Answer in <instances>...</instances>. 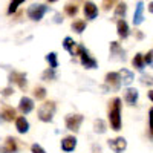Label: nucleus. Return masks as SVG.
I'll use <instances>...</instances> for the list:
<instances>
[{"label":"nucleus","mask_w":153,"mask_h":153,"mask_svg":"<svg viewBox=\"0 0 153 153\" xmlns=\"http://www.w3.org/2000/svg\"><path fill=\"white\" fill-rule=\"evenodd\" d=\"M94 130H95L97 133H104V132H106V124H104V121H103V120H95V123H94Z\"/></svg>","instance_id":"nucleus-24"},{"label":"nucleus","mask_w":153,"mask_h":153,"mask_svg":"<svg viewBox=\"0 0 153 153\" xmlns=\"http://www.w3.org/2000/svg\"><path fill=\"white\" fill-rule=\"evenodd\" d=\"M46 61L49 63L51 69H55V68L58 66V61H57V54H55V52H49V54L46 55Z\"/></svg>","instance_id":"nucleus-23"},{"label":"nucleus","mask_w":153,"mask_h":153,"mask_svg":"<svg viewBox=\"0 0 153 153\" xmlns=\"http://www.w3.org/2000/svg\"><path fill=\"white\" fill-rule=\"evenodd\" d=\"M0 152L2 153H16L17 152V139L12 136H8L5 141V146L0 149Z\"/></svg>","instance_id":"nucleus-9"},{"label":"nucleus","mask_w":153,"mask_h":153,"mask_svg":"<svg viewBox=\"0 0 153 153\" xmlns=\"http://www.w3.org/2000/svg\"><path fill=\"white\" fill-rule=\"evenodd\" d=\"M109 147L115 152V153H123L127 147V141L120 136V138H115V139H109Z\"/></svg>","instance_id":"nucleus-7"},{"label":"nucleus","mask_w":153,"mask_h":153,"mask_svg":"<svg viewBox=\"0 0 153 153\" xmlns=\"http://www.w3.org/2000/svg\"><path fill=\"white\" fill-rule=\"evenodd\" d=\"M124 100H126L127 104H135L136 101H138V91H136V89L129 87V89L124 92Z\"/></svg>","instance_id":"nucleus-14"},{"label":"nucleus","mask_w":153,"mask_h":153,"mask_svg":"<svg viewBox=\"0 0 153 153\" xmlns=\"http://www.w3.org/2000/svg\"><path fill=\"white\" fill-rule=\"evenodd\" d=\"M126 11H127V5L126 3H118L117 9H115V17L121 20V17H124V14H126Z\"/></svg>","instance_id":"nucleus-25"},{"label":"nucleus","mask_w":153,"mask_h":153,"mask_svg":"<svg viewBox=\"0 0 153 153\" xmlns=\"http://www.w3.org/2000/svg\"><path fill=\"white\" fill-rule=\"evenodd\" d=\"M149 9H150V12L153 14V2H150V5H149Z\"/></svg>","instance_id":"nucleus-35"},{"label":"nucleus","mask_w":153,"mask_h":153,"mask_svg":"<svg viewBox=\"0 0 153 153\" xmlns=\"http://www.w3.org/2000/svg\"><path fill=\"white\" fill-rule=\"evenodd\" d=\"M12 94V89L11 87H6V89H3V91H2V95L3 97H9Z\"/></svg>","instance_id":"nucleus-33"},{"label":"nucleus","mask_w":153,"mask_h":153,"mask_svg":"<svg viewBox=\"0 0 153 153\" xmlns=\"http://www.w3.org/2000/svg\"><path fill=\"white\" fill-rule=\"evenodd\" d=\"M19 109L23 112V113H29L32 109H34V101L28 97H22L20 98V104H19Z\"/></svg>","instance_id":"nucleus-12"},{"label":"nucleus","mask_w":153,"mask_h":153,"mask_svg":"<svg viewBox=\"0 0 153 153\" xmlns=\"http://www.w3.org/2000/svg\"><path fill=\"white\" fill-rule=\"evenodd\" d=\"M120 76H121V83L123 84H130L133 81V74L130 71H127V69H123L120 72Z\"/></svg>","instance_id":"nucleus-19"},{"label":"nucleus","mask_w":153,"mask_h":153,"mask_svg":"<svg viewBox=\"0 0 153 153\" xmlns=\"http://www.w3.org/2000/svg\"><path fill=\"white\" fill-rule=\"evenodd\" d=\"M81 123H83V115L80 113H71L66 117V127L72 132H78Z\"/></svg>","instance_id":"nucleus-5"},{"label":"nucleus","mask_w":153,"mask_h":153,"mask_svg":"<svg viewBox=\"0 0 153 153\" xmlns=\"http://www.w3.org/2000/svg\"><path fill=\"white\" fill-rule=\"evenodd\" d=\"M31 152H32V153H46V152H45L40 146H38V144H34V146L31 147Z\"/></svg>","instance_id":"nucleus-31"},{"label":"nucleus","mask_w":153,"mask_h":153,"mask_svg":"<svg viewBox=\"0 0 153 153\" xmlns=\"http://www.w3.org/2000/svg\"><path fill=\"white\" fill-rule=\"evenodd\" d=\"M84 16H86V19H89V20H94V19L98 16V8H97V5L92 3V2H86V3H84Z\"/></svg>","instance_id":"nucleus-10"},{"label":"nucleus","mask_w":153,"mask_h":153,"mask_svg":"<svg viewBox=\"0 0 153 153\" xmlns=\"http://www.w3.org/2000/svg\"><path fill=\"white\" fill-rule=\"evenodd\" d=\"M54 112H55V103L54 101H46V103L42 104V107L38 109V118L45 123H49L54 117Z\"/></svg>","instance_id":"nucleus-3"},{"label":"nucleus","mask_w":153,"mask_h":153,"mask_svg":"<svg viewBox=\"0 0 153 153\" xmlns=\"http://www.w3.org/2000/svg\"><path fill=\"white\" fill-rule=\"evenodd\" d=\"M109 121L113 130L121 129V100L113 98L109 103Z\"/></svg>","instance_id":"nucleus-1"},{"label":"nucleus","mask_w":153,"mask_h":153,"mask_svg":"<svg viewBox=\"0 0 153 153\" xmlns=\"http://www.w3.org/2000/svg\"><path fill=\"white\" fill-rule=\"evenodd\" d=\"M132 63H133V66H135L136 69L143 71V69H144V65H146V61H144V55H143V54H136Z\"/></svg>","instance_id":"nucleus-20"},{"label":"nucleus","mask_w":153,"mask_h":153,"mask_svg":"<svg viewBox=\"0 0 153 153\" xmlns=\"http://www.w3.org/2000/svg\"><path fill=\"white\" fill-rule=\"evenodd\" d=\"M143 11H144V3L143 2H138L135 16H133V23L135 25H141L143 23Z\"/></svg>","instance_id":"nucleus-18"},{"label":"nucleus","mask_w":153,"mask_h":153,"mask_svg":"<svg viewBox=\"0 0 153 153\" xmlns=\"http://www.w3.org/2000/svg\"><path fill=\"white\" fill-rule=\"evenodd\" d=\"M149 98L153 101V91H150V92H149Z\"/></svg>","instance_id":"nucleus-36"},{"label":"nucleus","mask_w":153,"mask_h":153,"mask_svg":"<svg viewBox=\"0 0 153 153\" xmlns=\"http://www.w3.org/2000/svg\"><path fill=\"white\" fill-rule=\"evenodd\" d=\"M65 11H66L68 16L74 17V16H76V12H78V8H76V5H74V3H68L65 6Z\"/></svg>","instance_id":"nucleus-26"},{"label":"nucleus","mask_w":153,"mask_h":153,"mask_svg":"<svg viewBox=\"0 0 153 153\" xmlns=\"http://www.w3.org/2000/svg\"><path fill=\"white\" fill-rule=\"evenodd\" d=\"M16 129H17L19 133H26L29 130V124H28L26 118H25V117H19L16 120Z\"/></svg>","instance_id":"nucleus-15"},{"label":"nucleus","mask_w":153,"mask_h":153,"mask_svg":"<svg viewBox=\"0 0 153 153\" xmlns=\"http://www.w3.org/2000/svg\"><path fill=\"white\" fill-rule=\"evenodd\" d=\"M106 84L110 87V89H113V91H118V89L121 87V76H120V74H117V72H109L107 75H106Z\"/></svg>","instance_id":"nucleus-6"},{"label":"nucleus","mask_w":153,"mask_h":153,"mask_svg":"<svg viewBox=\"0 0 153 153\" xmlns=\"http://www.w3.org/2000/svg\"><path fill=\"white\" fill-rule=\"evenodd\" d=\"M63 46H65V49L68 51L71 55H78V46H80V45H76L71 37H66V38H65Z\"/></svg>","instance_id":"nucleus-11"},{"label":"nucleus","mask_w":153,"mask_h":153,"mask_svg":"<svg viewBox=\"0 0 153 153\" xmlns=\"http://www.w3.org/2000/svg\"><path fill=\"white\" fill-rule=\"evenodd\" d=\"M55 78V74H54V69H48L43 72V80H54Z\"/></svg>","instance_id":"nucleus-28"},{"label":"nucleus","mask_w":153,"mask_h":153,"mask_svg":"<svg viewBox=\"0 0 153 153\" xmlns=\"http://www.w3.org/2000/svg\"><path fill=\"white\" fill-rule=\"evenodd\" d=\"M34 97L37 100H43L46 97V91H45V87H35V91H34Z\"/></svg>","instance_id":"nucleus-27"},{"label":"nucleus","mask_w":153,"mask_h":153,"mask_svg":"<svg viewBox=\"0 0 153 153\" xmlns=\"http://www.w3.org/2000/svg\"><path fill=\"white\" fill-rule=\"evenodd\" d=\"M113 5V2H104V9H109Z\"/></svg>","instance_id":"nucleus-34"},{"label":"nucleus","mask_w":153,"mask_h":153,"mask_svg":"<svg viewBox=\"0 0 153 153\" xmlns=\"http://www.w3.org/2000/svg\"><path fill=\"white\" fill-rule=\"evenodd\" d=\"M48 9H49V6H46L43 3H34L28 8V17L34 22H38L43 19V16L48 12Z\"/></svg>","instance_id":"nucleus-2"},{"label":"nucleus","mask_w":153,"mask_h":153,"mask_svg":"<svg viewBox=\"0 0 153 153\" xmlns=\"http://www.w3.org/2000/svg\"><path fill=\"white\" fill-rule=\"evenodd\" d=\"M117 31H118V35H120L121 38H127V37H129V25H127L123 19L118 20V23H117Z\"/></svg>","instance_id":"nucleus-16"},{"label":"nucleus","mask_w":153,"mask_h":153,"mask_svg":"<svg viewBox=\"0 0 153 153\" xmlns=\"http://www.w3.org/2000/svg\"><path fill=\"white\" fill-rule=\"evenodd\" d=\"M9 81L19 84L20 89H25L26 87V74H23V72H11Z\"/></svg>","instance_id":"nucleus-8"},{"label":"nucleus","mask_w":153,"mask_h":153,"mask_svg":"<svg viewBox=\"0 0 153 153\" xmlns=\"http://www.w3.org/2000/svg\"><path fill=\"white\" fill-rule=\"evenodd\" d=\"M22 3H23L22 0H19V2H12V3L9 5V8H8V14H12V12H14V11H16V9H17V8L22 5Z\"/></svg>","instance_id":"nucleus-29"},{"label":"nucleus","mask_w":153,"mask_h":153,"mask_svg":"<svg viewBox=\"0 0 153 153\" xmlns=\"http://www.w3.org/2000/svg\"><path fill=\"white\" fill-rule=\"evenodd\" d=\"M0 117H3V120L5 121H12L16 118V110L12 109V107H9V106H3V109H2V113H0Z\"/></svg>","instance_id":"nucleus-17"},{"label":"nucleus","mask_w":153,"mask_h":153,"mask_svg":"<svg viewBox=\"0 0 153 153\" xmlns=\"http://www.w3.org/2000/svg\"><path fill=\"white\" fill-rule=\"evenodd\" d=\"M72 29H74L75 32L81 34V32L86 29V22H84V20H75V22H72Z\"/></svg>","instance_id":"nucleus-22"},{"label":"nucleus","mask_w":153,"mask_h":153,"mask_svg":"<svg viewBox=\"0 0 153 153\" xmlns=\"http://www.w3.org/2000/svg\"><path fill=\"white\" fill-rule=\"evenodd\" d=\"M144 61L147 63V65H153V49L149 51V54L144 57Z\"/></svg>","instance_id":"nucleus-30"},{"label":"nucleus","mask_w":153,"mask_h":153,"mask_svg":"<svg viewBox=\"0 0 153 153\" xmlns=\"http://www.w3.org/2000/svg\"><path fill=\"white\" fill-rule=\"evenodd\" d=\"M76 146V138L75 136H66L65 139L61 141V149L65 152H72Z\"/></svg>","instance_id":"nucleus-13"},{"label":"nucleus","mask_w":153,"mask_h":153,"mask_svg":"<svg viewBox=\"0 0 153 153\" xmlns=\"http://www.w3.org/2000/svg\"><path fill=\"white\" fill-rule=\"evenodd\" d=\"M150 136L153 138V107L150 109Z\"/></svg>","instance_id":"nucleus-32"},{"label":"nucleus","mask_w":153,"mask_h":153,"mask_svg":"<svg viewBox=\"0 0 153 153\" xmlns=\"http://www.w3.org/2000/svg\"><path fill=\"white\" fill-rule=\"evenodd\" d=\"M78 55L81 57V65L84 68H87V69H95L97 68V60L89 55L87 49L84 46H81V45L78 46Z\"/></svg>","instance_id":"nucleus-4"},{"label":"nucleus","mask_w":153,"mask_h":153,"mask_svg":"<svg viewBox=\"0 0 153 153\" xmlns=\"http://www.w3.org/2000/svg\"><path fill=\"white\" fill-rule=\"evenodd\" d=\"M110 52H112V55H120L121 58H124V51H123V48H120V45L117 42L110 43Z\"/></svg>","instance_id":"nucleus-21"}]
</instances>
